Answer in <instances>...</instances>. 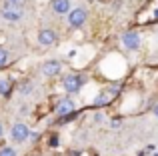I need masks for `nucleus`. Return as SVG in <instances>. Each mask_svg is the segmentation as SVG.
<instances>
[{"label": "nucleus", "mask_w": 158, "mask_h": 156, "mask_svg": "<svg viewBox=\"0 0 158 156\" xmlns=\"http://www.w3.org/2000/svg\"><path fill=\"white\" fill-rule=\"evenodd\" d=\"M86 22V10L84 8H70L68 12V24L72 28H80Z\"/></svg>", "instance_id": "nucleus-1"}, {"label": "nucleus", "mask_w": 158, "mask_h": 156, "mask_svg": "<svg viewBox=\"0 0 158 156\" xmlns=\"http://www.w3.org/2000/svg\"><path fill=\"white\" fill-rule=\"evenodd\" d=\"M2 18L8 20V22H18V20L22 18V10H20V6H14V4L8 2L6 6L2 8Z\"/></svg>", "instance_id": "nucleus-2"}, {"label": "nucleus", "mask_w": 158, "mask_h": 156, "mask_svg": "<svg viewBox=\"0 0 158 156\" xmlns=\"http://www.w3.org/2000/svg\"><path fill=\"white\" fill-rule=\"evenodd\" d=\"M82 82H84V78H82V76L68 74V76L64 78V90H66V92H70V94H74V92H78V90H80Z\"/></svg>", "instance_id": "nucleus-3"}, {"label": "nucleus", "mask_w": 158, "mask_h": 156, "mask_svg": "<svg viewBox=\"0 0 158 156\" xmlns=\"http://www.w3.org/2000/svg\"><path fill=\"white\" fill-rule=\"evenodd\" d=\"M10 136H12V140H14V142H24L28 136H30V132H28L26 124L16 122V124L12 126V130H10Z\"/></svg>", "instance_id": "nucleus-4"}, {"label": "nucleus", "mask_w": 158, "mask_h": 156, "mask_svg": "<svg viewBox=\"0 0 158 156\" xmlns=\"http://www.w3.org/2000/svg\"><path fill=\"white\" fill-rule=\"evenodd\" d=\"M122 44L128 48V50H136L140 48V36L136 32H124L122 34Z\"/></svg>", "instance_id": "nucleus-5"}, {"label": "nucleus", "mask_w": 158, "mask_h": 156, "mask_svg": "<svg viewBox=\"0 0 158 156\" xmlns=\"http://www.w3.org/2000/svg\"><path fill=\"white\" fill-rule=\"evenodd\" d=\"M60 62H58V60H48V62H44L42 64V68H40V70H42V74L44 76H56V74H60Z\"/></svg>", "instance_id": "nucleus-6"}, {"label": "nucleus", "mask_w": 158, "mask_h": 156, "mask_svg": "<svg viewBox=\"0 0 158 156\" xmlns=\"http://www.w3.org/2000/svg\"><path fill=\"white\" fill-rule=\"evenodd\" d=\"M38 42L42 44V46H50V44L56 42V32L50 30V28H44V30H40V34H38Z\"/></svg>", "instance_id": "nucleus-7"}, {"label": "nucleus", "mask_w": 158, "mask_h": 156, "mask_svg": "<svg viewBox=\"0 0 158 156\" xmlns=\"http://www.w3.org/2000/svg\"><path fill=\"white\" fill-rule=\"evenodd\" d=\"M52 10L56 14H68L70 12V0H52Z\"/></svg>", "instance_id": "nucleus-8"}, {"label": "nucleus", "mask_w": 158, "mask_h": 156, "mask_svg": "<svg viewBox=\"0 0 158 156\" xmlns=\"http://www.w3.org/2000/svg\"><path fill=\"white\" fill-rule=\"evenodd\" d=\"M72 110H74V102H72V100H62L60 104H58L56 112L60 114V116H64V114H70Z\"/></svg>", "instance_id": "nucleus-9"}, {"label": "nucleus", "mask_w": 158, "mask_h": 156, "mask_svg": "<svg viewBox=\"0 0 158 156\" xmlns=\"http://www.w3.org/2000/svg\"><path fill=\"white\" fill-rule=\"evenodd\" d=\"M0 156H16V150L10 148V146H4V148L0 150Z\"/></svg>", "instance_id": "nucleus-10"}, {"label": "nucleus", "mask_w": 158, "mask_h": 156, "mask_svg": "<svg viewBox=\"0 0 158 156\" xmlns=\"http://www.w3.org/2000/svg\"><path fill=\"white\" fill-rule=\"evenodd\" d=\"M8 92H10V84H8V82H0V94H2V96H8Z\"/></svg>", "instance_id": "nucleus-11"}, {"label": "nucleus", "mask_w": 158, "mask_h": 156, "mask_svg": "<svg viewBox=\"0 0 158 156\" xmlns=\"http://www.w3.org/2000/svg\"><path fill=\"white\" fill-rule=\"evenodd\" d=\"M6 62H8V54H6V50H2V48H0V68L6 66Z\"/></svg>", "instance_id": "nucleus-12"}, {"label": "nucleus", "mask_w": 158, "mask_h": 156, "mask_svg": "<svg viewBox=\"0 0 158 156\" xmlns=\"http://www.w3.org/2000/svg\"><path fill=\"white\" fill-rule=\"evenodd\" d=\"M30 88H32L30 84H22V86H20V92H22V94H30Z\"/></svg>", "instance_id": "nucleus-13"}, {"label": "nucleus", "mask_w": 158, "mask_h": 156, "mask_svg": "<svg viewBox=\"0 0 158 156\" xmlns=\"http://www.w3.org/2000/svg\"><path fill=\"white\" fill-rule=\"evenodd\" d=\"M8 2H10V4H14V6H22V4L26 2V0H8Z\"/></svg>", "instance_id": "nucleus-14"}, {"label": "nucleus", "mask_w": 158, "mask_h": 156, "mask_svg": "<svg viewBox=\"0 0 158 156\" xmlns=\"http://www.w3.org/2000/svg\"><path fill=\"white\" fill-rule=\"evenodd\" d=\"M2 134H4V126H2V122H0V138H2Z\"/></svg>", "instance_id": "nucleus-15"}, {"label": "nucleus", "mask_w": 158, "mask_h": 156, "mask_svg": "<svg viewBox=\"0 0 158 156\" xmlns=\"http://www.w3.org/2000/svg\"><path fill=\"white\" fill-rule=\"evenodd\" d=\"M154 114H156V118H158V104L154 106Z\"/></svg>", "instance_id": "nucleus-16"}]
</instances>
